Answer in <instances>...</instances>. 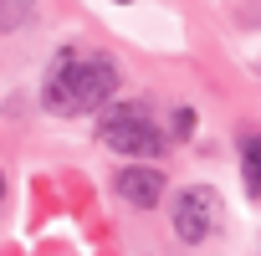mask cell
I'll list each match as a JSON object with an SVG mask.
<instances>
[{"mask_svg":"<svg viewBox=\"0 0 261 256\" xmlns=\"http://www.w3.org/2000/svg\"><path fill=\"white\" fill-rule=\"evenodd\" d=\"M31 0H0V36H11V31H21L26 21H31Z\"/></svg>","mask_w":261,"mask_h":256,"instance_id":"cell-6","label":"cell"},{"mask_svg":"<svg viewBox=\"0 0 261 256\" xmlns=\"http://www.w3.org/2000/svg\"><path fill=\"white\" fill-rule=\"evenodd\" d=\"M241 180H246V195H261V128L241 134Z\"/></svg>","mask_w":261,"mask_h":256,"instance_id":"cell-5","label":"cell"},{"mask_svg":"<svg viewBox=\"0 0 261 256\" xmlns=\"http://www.w3.org/2000/svg\"><path fill=\"white\" fill-rule=\"evenodd\" d=\"M118 6H134V0H118Z\"/></svg>","mask_w":261,"mask_h":256,"instance_id":"cell-9","label":"cell"},{"mask_svg":"<svg viewBox=\"0 0 261 256\" xmlns=\"http://www.w3.org/2000/svg\"><path fill=\"white\" fill-rule=\"evenodd\" d=\"M97 139H102V149H113V154L128 159V164H149V159L164 154V144H169V139L159 134L149 103H113V108H102Z\"/></svg>","mask_w":261,"mask_h":256,"instance_id":"cell-2","label":"cell"},{"mask_svg":"<svg viewBox=\"0 0 261 256\" xmlns=\"http://www.w3.org/2000/svg\"><path fill=\"white\" fill-rule=\"evenodd\" d=\"M190 139H195V108L179 103V108L169 113V144H190Z\"/></svg>","mask_w":261,"mask_h":256,"instance_id":"cell-7","label":"cell"},{"mask_svg":"<svg viewBox=\"0 0 261 256\" xmlns=\"http://www.w3.org/2000/svg\"><path fill=\"white\" fill-rule=\"evenodd\" d=\"M220 220H225V200L210 185H185L174 195V205H169V225H174V236L185 246H205L220 231Z\"/></svg>","mask_w":261,"mask_h":256,"instance_id":"cell-3","label":"cell"},{"mask_svg":"<svg viewBox=\"0 0 261 256\" xmlns=\"http://www.w3.org/2000/svg\"><path fill=\"white\" fill-rule=\"evenodd\" d=\"M113 92H118V67L102 52L62 46L41 77V108L51 118H82V113L113 108Z\"/></svg>","mask_w":261,"mask_h":256,"instance_id":"cell-1","label":"cell"},{"mask_svg":"<svg viewBox=\"0 0 261 256\" xmlns=\"http://www.w3.org/2000/svg\"><path fill=\"white\" fill-rule=\"evenodd\" d=\"M164 190H169V180H164L159 164H123L113 174V195L123 205H134V210H154L164 200Z\"/></svg>","mask_w":261,"mask_h":256,"instance_id":"cell-4","label":"cell"},{"mask_svg":"<svg viewBox=\"0 0 261 256\" xmlns=\"http://www.w3.org/2000/svg\"><path fill=\"white\" fill-rule=\"evenodd\" d=\"M6 190H11V180H6V169H0V200H6Z\"/></svg>","mask_w":261,"mask_h":256,"instance_id":"cell-8","label":"cell"}]
</instances>
